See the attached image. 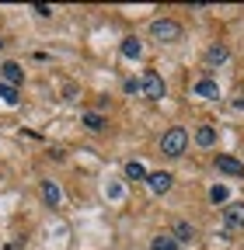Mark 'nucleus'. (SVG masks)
I'll list each match as a JSON object with an SVG mask.
<instances>
[{"mask_svg": "<svg viewBox=\"0 0 244 250\" xmlns=\"http://www.w3.org/2000/svg\"><path fill=\"white\" fill-rule=\"evenodd\" d=\"M185 146H189V132L178 129V125H174V129H168L164 139H161V153H164V156H181V153H185Z\"/></svg>", "mask_w": 244, "mask_h": 250, "instance_id": "obj_1", "label": "nucleus"}, {"mask_svg": "<svg viewBox=\"0 0 244 250\" xmlns=\"http://www.w3.org/2000/svg\"><path fill=\"white\" fill-rule=\"evenodd\" d=\"M150 35L157 42H178L181 39V24L171 21V18H157V21H150Z\"/></svg>", "mask_w": 244, "mask_h": 250, "instance_id": "obj_2", "label": "nucleus"}, {"mask_svg": "<svg viewBox=\"0 0 244 250\" xmlns=\"http://www.w3.org/2000/svg\"><path fill=\"white\" fill-rule=\"evenodd\" d=\"M140 94L146 101H164V80H161V73H143L140 77Z\"/></svg>", "mask_w": 244, "mask_h": 250, "instance_id": "obj_3", "label": "nucleus"}, {"mask_svg": "<svg viewBox=\"0 0 244 250\" xmlns=\"http://www.w3.org/2000/svg\"><path fill=\"white\" fill-rule=\"evenodd\" d=\"M237 229H244V202H230L223 208V236H234Z\"/></svg>", "mask_w": 244, "mask_h": 250, "instance_id": "obj_4", "label": "nucleus"}, {"mask_svg": "<svg viewBox=\"0 0 244 250\" xmlns=\"http://www.w3.org/2000/svg\"><path fill=\"white\" fill-rule=\"evenodd\" d=\"M217 170L220 174H230V177H244V164L241 160H234V156H227V153H217Z\"/></svg>", "mask_w": 244, "mask_h": 250, "instance_id": "obj_5", "label": "nucleus"}, {"mask_svg": "<svg viewBox=\"0 0 244 250\" xmlns=\"http://www.w3.org/2000/svg\"><path fill=\"white\" fill-rule=\"evenodd\" d=\"M171 184H174V177L168 174V170H157V174H146V188L154 195H164V191H171Z\"/></svg>", "mask_w": 244, "mask_h": 250, "instance_id": "obj_6", "label": "nucleus"}, {"mask_svg": "<svg viewBox=\"0 0 244 250\" xmlns=\"http://www.w3.org/2000/svg\"><path fill=\"white\" fill-rule=\"evenodd\" d=\"M24 80V70L18 66V62H4L0 66V83H7V87H18Z\"/></svg>", "mask_w": 244, "mask_h": 250, "instance_id": "obj_7", "label": "nucleus"}, {"mask_svg": "<svg viewBox=\"0 0 244 250\" xmlns=\"http://www.w3.org/2000/svg\"><path fill=\"white\" fill-rule=\"evenodd\" d=\"M171 236H174L178 243H192V240H195V226H192V223H185V219H178L174 229H171Z\"/></svg>", "mask_w": 244, "mask_h": 250, "instance_id": "obj_8", "label": "nucleus"}, {"mask_svg": "<svg viewBox=\"0 0 244 250\" xmlns=\"http://www.w3.org/2000/svg\"><path fill=\"white\" fill-rule=\"evenodd\" d=\"M192 94L195 98H220V87L213 83L209 77H202V80H195V87H192Z\"/></svg>", "mask_w": 244, "mask_h": 250, "instance_id": "obj_9", "label": "nucleus"}, {"mask_svg": "<svg viewBox=\"0 0 244 250\" xmlns=\"http://www.w3.org/2000/svg\"><path fill=\"white\" fill-rule=\"evenodd\" d=\"M59 198H63V195H59V184H56V181H42V202H46L49 208H56Z\"/></svg>", "mask_w": 244, "mask_h": 250, "instance_id": "obj_10", "label": "nucleus"}, {"mask_svg": "<svg viewBox=\"0 0 244 250\" xmlns=\"http://www.w3.org/2000/svg\"><path fill=\"white\" fill-rule=\"evenodd\" d=\"M119 52L126 56V59H140V52H143V45H140V39H122V45H119Z\"/></svg>", "mask_w": 244, "mask_h": 250, "instance_id": "obj_11", "label": "nucleus"}, {"mask_svg": "<svg viewBox=\"0 0 244 250\" xmlns=\"http://www.w3.org/2000/svg\"><path fill=\"white\" fill-rule=\"evenodd\" d=\"M195 143L199 146H213V143H217V129H213V125H199V129H195Z\"/></svg>", "mask_w": 244, "mask_h": 250, "instance_id": "obj_12", "label": "nucleus"}, {"mask_svg": "<svg viewBox=\"0 0 244 250\" xmlns=\"http://www.w3.org/2000/svg\"><path fill=\"white\" fill-rule=\"evenodd\" d=\"M150 250H178V240H174L171 233H161V236H154Z\"/></svg>", "mask_w": 244, "mask_h": 250, "instance_id": "obj_13", "label": "nucleus"}, {"mask_svg": "<svg viewBox=\"0 0 244 250\" xmlns=\"http://www.w3.org/2000/svg\"><path fill=\"white\" fill-rule=\"evenodd\" d=\"M126 177H129V181H146V167H143L140 160H129V164H126Z\"/></svg>", "mask_w": 244, "mask_h": 250, "instance_id": "obj_14", "label": "nucleus"}, {"mask_svg": "<svg viewBox=\"0 0 244 250\" xmlns=\"http://www.w3.org/2000/svg\"><path fill=\"white\" fill-rule=\"evenodd\" d=\"M227 56H230V49H227V45H220V42H217V45H209V52H206V59H209V62H227Z\"/></svg>", "mask_w": 244, "mask_h": 250, "instance_id": "obj_15", "label": "nucleus"}, {"mask_svg": "<svg viewBox=\"0 0 244 250\" xmlns=\"http://www.w3.org/2000/svg\"><path fill=\"white\" fill-rule=\"evenodd\" d=\"M84 125H87L91 132H101V129H105V118H101L98 111H87V115H84Z\"/></svg>", "mask_w": 244, "mask_h": 250, "instance_id": "obj_16", "label": "nucleus"}, {"mask_svg": "<svg viewBox=\"0 0 244 250\" xmlns=\"http://www.w3.org/2000/svg\"><path fill=\"white\" fill-rule=\"evenodd\" d=\"M209 198L217 202V205H223V202L230 198V191H227V184H213V188H209Z\"/></svg>", "mask_w": 244, "mask_h": 250, "instance_id": "obj_17", "label": "nucleus"}, {"mask_svg": "<svg viewBox=\"0 0 244 250\" xmlns=\"http://www.w3.org/2000/svg\"><path fill=\"white\" fill-rule=\"evenodd\" d=\"M0 98H4V104H11V108L21 101L18 98V87H7V83H0Z\"/></svg>", "mask_w": 244, "mask_h": 250, "instance_id": "obj_18", "label": "nucleus"}, {"mask_svg": "<svg viewBox=\"0 0 244 250\" xmlns=\"http://www.w3.org/2000/svg\"><path fill=\"white\" fill-rule=\"evenodd\" d=\"M35 14H39V18H52V7H46V4H35Z\"/></svg>", "mask_w": 244, "mask_h": 250, "instance_id": "obj_19", "label": "nucleus"}, {"mask_svg": "<svg viewBox=\"0 0 244 250\" xmlns=\"http://www.w3.org/2000/svg\"><path fill=\"white\" fill-rule=\"evenodd\" d=\"M234 108H237V111H244V98H234Z\"/></svg>", "mask_w": 244, "mask_h": 250, "instance_id": "obj_20", "label": "nucleus"}, {"mask_svg": "<svg viewBox=\"0 0 244 250\" xmlns=\"http://www.w3.org/2000/svg\"><path fill=\"white\" fill-rule=\"evenodd\" d=\"M4 45H7V42H4V39H0V49H4Z\"/></svg>", "mask_w": 244, "mask_h": 250, "instance_id": "obj_21", "label": "nucleus"}]
</instances>
